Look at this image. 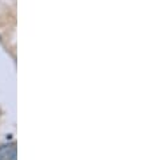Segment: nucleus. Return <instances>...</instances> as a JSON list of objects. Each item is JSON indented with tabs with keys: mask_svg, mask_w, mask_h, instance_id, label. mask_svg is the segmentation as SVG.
Here are the masks:
<instances>
[{
	"mask_svg": "<svg viewBox=\"0 0 150 160\" xmlns=\"http://www.w3.org/2000/svg\"><path fill=\"white\" fill-rule=\"evenodd\" d=\"M15 149V145L14 144H8V145H0V159L3 160H7L8 155H10L12 151Z\"/></svg>",
	"mask_w": 150,
	"mask_h": 160,
	"instance_id": "nucleus-1",
	"label": "nucleus"
}]
</instances>
